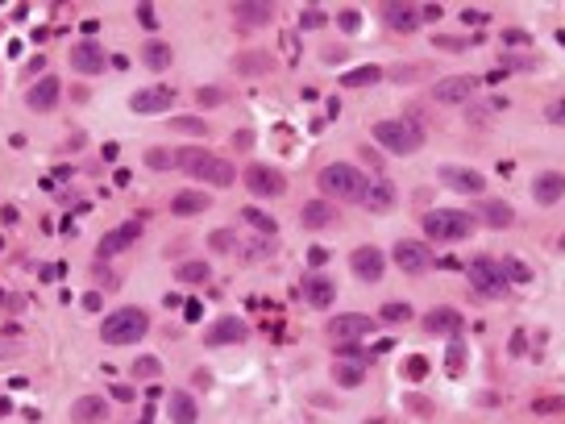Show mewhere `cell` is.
Segmentation results:
<instances>
[{"label":"cell","mask_w":565,"mask_h":424,"mask_svg":"<svg viewBox=\"0 0 565 424\" xmlns=\"http://www.w3.org/2000/svg\"><path fill=\"white\" fill-rule=\"evenodd\" d=\"M141 58H146V67H150V71H166V67H171V58H175V50H171L162 37H150V42H146V50H141Z\"/></svg>","instance_id":"30"},{"label":"cell","mask_w":565,"mask_h":424,"mask_svg":"<svg viewBox=\"0 0 565 424\" xmlns=\"http://www.w3.org/2000/svg\"><path fill=\"white\" fill-rule=\"evenodd\" d=\"M175 129H179V133H195V137L208 133V125H204L200 117H175Z\"/></svg>","instance_id":"42"},{"label":"cell","mask_w":565,"mask_h":424,"mask_svg":"<svg viewBox=\"0 0 565 424\" xmlns=\"http://www.w3.org/2000/svg\"><path fill=\"white\" fill-rule=\"evenodd\" d=\"M478 87H483V83H478L474 75H449V79H437V83H433V100H437V104H466Z\"/></svg>","instance_id":"9"},{"label":"cell","mask_w":565,"mask_h":424,"mask_svg":"<svg viewBox=\"0 0 565 424\" xmlns=\"http://www.w3.org/2000/svg\"><path fill=\"white\" fill-rule=\"evenodd\" d=\"M470 283H474V291H483L487 300L507 296V279H503V266H499L495 258H474V262H470Z\"/></svg>","instance_id":"6"},{"label":"cell","mask_w":565,"mask_h":424,"mask_svg":"<svg viewBox=\"0 0 565 424\" xmlns=\"http://www.w3.org/2000/svg\"><path fill=\"white\" fill-rule=\"evenodd\" d=\"M96 279H100V283H104V287H116V283H121V279H112V275H108V266H104V262H100V266H96Z\"/></svg>","instance_id":"51"},{"label":"cell","mask_w":565,"mask_h":424,"mask_svg":"<svg viewBox=\"0 0 565 424\" xmlns=\"http://www.w3.org/2000/svg\"><path fill=\"white\" fill-rule=\"evenodd\" d=\"M233 17H237V25L258 29V25H266V21L275 17V8H270V4H233Z\"/></svg>","instance_id":"29"},{"label":"cell","mask_w":565,"mask_h":424,"mask_svg":"<svg viewBox=\"0 0 565 424\" xmlns=\"http://www.w3.org/2000/svg\"><path fill=\"white\" fill-rule=\"evenodd\" d=\"M433 250L424 241H395V266L403 275H428L433 271Z\"/></svg>","instance_id":"8"},{"label":"cell","mask_w":565,"mask_h":424,"mask_svg":"<svg viewBox=\"0 0 565 424\" xmlns=\"http://www.w3.org/2000/svg\"><path fill=\"white\" fill-rule=\"evenodd\" d=\"M71 67H75L79 75H104L108 54L100 50V42H96V37H83V42H75V46H71Z\"/></svg>","instance_id":"10"},{"label":"cell","mask_w":565,"mask_h":424,"mask_svg":"<svg viewBox=\"0 0 565 424\" xmlns=\"http://www.w3.org/2000/svg\"><path fill=\"white\" fill-rule=\"evenodd\" d=\"M83 308H87V312H100V291H87V296H83Z\"/></svg>","instance_id":"52"},{"label":"cell","mask_w":565,"mask_h":424,"mask_svg":"<svg viewBox=\"0 0 565 424\" xmlns=\"http://www.w3.org/2000/svg\"><path fill=\"white\" fill-rule=\"evenodd\" d=\"M474 221H483V225H491V229H507V225L516 221V208H512L507 200H483Z\"/></svg>","instance_id":"22"},{"label":"cell","mask_w":565,"mask_h":424,"mask_svg":"<svg viewBox=\"0 0 565 424\" xmlns=\"http://www.w3.org/2000/svg\"><path fill=\"white\" fill-rule=\"evenodd\" d=\"M387 71L366 62V67H354V71H341V87H370V83H383Z\"/></svg>","instance_id":"27"},{"label":"cell","mask_w":565,"mask_h":424,"mask_svg":"<svg viewBox=\"0 0 565 424\" xmlns=\"http://www.w3.org/2000/svg\"><path fill=\"white\" fill-rule=\"evenodd\" d=\"M349 271H354L362 283H379L383 271H387V258H383L379 246H358V250L349 254Z\"/></svg>","instance_id":"12"},{"label":"cell","mask_w":565,"mask_h":424,"mask_svg":"<svg viewBox=\"0 0 565 424\" xmlns=\"http://www.w3.org/2000/svg\"><path fill=\"white\" fill-rule=\"evenodd\" d=\"M557 408H562L557 400H541V404H537V412H557Z\"/></svg>","instance_id":"55"},{"label":"cell","mask_w":565,"mask_h":424,"mask_svg":"<svg viewBox=\"0 0 565 424\" xmlns=\"http://www.w3.org/2000/svg\"><path fill=\"white\" fill-rule=\"evenodd\" d=\"M362 379H366V366H362L358 358L333 366V383H337V387H362Z\"/></svg>","instance_id":"33"},{"label":"cell","mask_w":565,"mask_h":424,"mask_svg":"<svg viewBox=\"0 0 565 424\" xmlns=\"http://www.w3.org/2000/svg\"><path fill=\"white\" fill-rule=\"evenodd\" d=\"M175 104V92L171 87H137L133 96H129V108L137 112V117H158V112H166Z\"/></svg>","instance_id":"14"},{"label":"cell","mask_w":565,"mask_h":424,"mask_svg":"<svg viewBox=\"0 0 565 424\" xmlns=\"http://www.w3.org/2000/svg\"><path fill=\"white\" fill-rule=\"evenodd\" d=\"M275 250H279V241H275V237H262V241H250L241 254H245V258H270Z\"/></svg>","instance_id":"40"},{"label":"cell","mask_w":565,"mask_h":424,"mask_svg":"<svg viewBox=\"0 0 565 424\" xmlns=\"http://www.w3.org/2000/svg\"><path fill=\"white\" fill-rule=\"evenodd\" d=\"M71 421L75 424H104L108 421V400H104V396H79L75 408H71Z\"/></svg>","instance_id":"21"},{"label":"cell","mask_w":565,"mask_h":424,"mask_svg":"<svg viewBox=\"0 0 565 424\" xmlns=\"http://www.w3.org/2000/svg\"><path fill=\"white\" fill-rule=\"evenodd\" d=\"M337 300V287H333V279H324V275H312L308 279V304L312 308H329Z\"/></svg>","instance_id":"31"},{"label":"cell","mask_w":565,"mask_h":424,"mask_svg":"<svg viewBox=\"0 0 565 424\" xmlns=\"http://www.w3.org/2000/svg\"><path fill=\"white\" fill-rule=\"evenodd\" d=\"M58 96H62L58 75H42V79H33V87L25 92V108H29V112H50V108H58Z\"/></svg>","instance_id":"13"},{"label":"cell","mask_w":565,"mask_h":424,"mask_svg":"<svg viewBox=\"0 0 565 424\" xmlns=\"http://www.w3.org/2000/svg\"><path fill=\"white\" fill-rule=\"evenodd\" d=\"M208 246H212L216 254H229V250H233V233H229V229H216V233H208Z\"/></svg>","instance_id":"43"},{"label":"cell","mask_w":565,"mask_h":424,"mask_svg":"<svg viewBox=\"0 0 565 424\" xmlns=\"http://www.w3.org/2000/svg\"><path fill=\"white\" fill-rule=\"evenodd\" d=\"M545 121H549V125H565V96H562V100H553V104L545 108Z\"/></svg>","instance_id":"45"},{"label":"cell","mask_w":565,"mask_h":424,"mask_svg":"<svg viewBox=\"0 0 565 424\" xmlns=\"http://www.w3.org/2000/svg\"><path fill=\"white\" fill-rule=\"evenodd\" d=\"M383 321H391V325H403V321H412V308H408L403 300H391V304H383Z\"/></svg>","instance_id":"39"},{"label":"cell","mask_w":565,"mask_h":424,"mask_svg":"<svg viewBox=\"0 0 565 424\" xmlns=\"http://www.w3.org/2000/svg\"><path fill=\"white\" fill-rule=\"evenodd\" d=\"M137 237H141V221H125V225L108 229V233H104V241H100V262H104V258H112V254H121V250H129Z\"/></svg>","instance_id":"18"},{"label":"cell","mask_w":565,"mask_h":424,"mask_svg":"<svg viewBox=\"0 0 565 424\" xmlns=\"http://www.w3.org/2000/svg\"><path fill=\"white\" fill-rule=\"evenodd\" d=\"M245 187H250L254 196H283V192H287V179H283V171H275V167H266V162H250Z\"/></svg>","instance_id":"11"},{"label":"cell","mask_w":565,"mask_h":424,"mask_svg":"<svg viewBox=\"0 0 565 424\" xmlns=\"http://www.w3.org/2000/svg\"><path fill=\"white\" fill-rule=\"evenodd\" d=\"M195 100H200V108H216V104H225V100H229V92H225V87L204 83V87L195 92Z\"/></svg>","instance_id":"36"},{"label":"cell","mask_w":565,"mask_h":424,"mask_svg":"<svg viewBox=\"0 0 565 424\" xmlns=\"http://www.w3.org/2000/svg\"><path fill=\"white\" fill-rule=\"evenodd\" d=\"M141 424H150V421H141Z\"/></svg>","instance_id":"56"},{"label":"cell","mask_w":565,"mask_h":424,"mask_svg":"<svg viewBox=\"0 0 565 424\" xmlns=\"http://www.w3.org/2000/svg\"><path fill=\"white\" fill-rule=\"evenodd\" d=\"M499 266H503V279H507V283H512V279H516V283H528V279H532V271H528L520 258H503Z\"/></svg>","instance_id":"37"},{"label":"cell","mask_w":565,"mask_h":424,"mask_svg":"<svg viewBox=\"0 0 565 424\" xmlns=\"http://www.w3.org/2000/svg\"><path fill=\"white\" fill-rule=\"evenodd\" d=\"M341 29H345V33L358 29V12H341Z\"/></svg>","instance_id":"53"},{"label":"cell","mask_w":565,"mask_h":424,"mask_svg":"<svg viewBox=\"0 0 565 424\" xmlns=\"http://www.w3.org/2000/svg\"><path fill=\"white\" fill-rule=\"evenodd\" d=\"M532 196H537V204H557L565 196V175L562 171H541L537 179H532Z\"/></svg>","instance_id":"20"},{"label":"cell","mask_w":565,"mask_h":424,"mask_svg":"<svg viewBox=\"0 0 565 424\" xmlns=\"http://www.w3.org/2000/svg\"><path fill=\"white\" fill-rule=\"evenodd\" d=\"M299 221H304L308 229H329V225H337V208L324 204V200H312V204L299 208Z\"/></svg>","instance_id":"26"},{"label":"cell","mask_w":565,"mask_h":424,"mask_svg":"<svg viewBox=\"0 0 565 424\" xmlns=\"http://www.w3.org/2000/svg\"><path fill=\"white\" fill-rule=\"evenodd\" d=\"M250 337V329H245V321L241 316H220V321H212V329H208V346H237V341H245Z\"/></svg>","instance_id":"19"},{"label":"cell","mask_w":565,"mask_h":424,"mask_svg":"<svg viewBox=\"0 0 565 424\" xmlns=\"http://www.w3.org/2000/svg\"><path fill=\"white\" fill-rule=\"evenodd\" d=\"M112 400H116V404H133V387H125V383L112 387Z\"/></svg>","instance_id":"50"},{"label":"cell","mask_w":565,"mask_h":424,"mask_svg":"<svg viewBox=\"0 0 565 424\" xmlns=\"http://www.w3.org/2000/svg\"><path fill=\"white\" fill-rule=\"evenodd\" d=\"M324 21H329V17H324L320 8H304V12H299V25H304V29H320Z\"/></svg>","instance_id":"44"},{"label":"cell","mask_w":565,"mask_h":424,"mask_svg":"<svg viewBox=\"0 0 565 424\" xmlns=\"http://www.w3.org/2000/svg\"><path fill=\"white\" fill-rule=\"evenodd\" d=\"M175 167H179L183 175H191V179L212 183V187H233V183H237V167H233L229 158L204 150V146H183V150H175Z\"/></svg>","instance_id":"1"},{"label":"cell","mask_w":565,"mask_h":424,"mask_svg":"<svg viewBox=\"0 0 565 424\" xmlns=\"http://www.w3.org/2000/svg\"><path fill=\"white\" fill-rule=\"evenodd\" d=\"M474 217L470 212H462V208H433V212H424V233L428 237H437V241H466V237H474Z\"/></svg>","instance_id":"4"},{"label":"cell","mask_w":565,"mask_h":424,"mask_svg":"<svg viewBox=\"0 0 565 424\" xmlns=\"http://www.w3.org/2000/svg\"><path fill=\"white\" fill-rule=\"evenodd\" d=\"M150 333V316L141 308H116L112 316H104L100 325V341L104 346H133Z\"/></svg>","instance_id":"3"},{"label":"cell","mask_w":565,"mask_h":424,"mask_svg":"<svg viewBox=\"0 0 565 424\" xmlns=\"http://www.w3.org/2000/svg\"><path fill=\"white\" fill-rule=\"evenodd\" d=\"M162 375V362L158 358H137L133 362V379H158Z\"/></svg>","instance_id":"41"},{"label":"cell","mask_w":565,"mask_h":424,"mask_svg":"<svg viewBox=\"0 0 565 424\" xmlns=\"http://www.w3.org/2000/svg\"><path fill=\"white\" fill-rule=\"evenodd\" d=\"M403 371H408V379H424V375H428V362H424V358H408Z\"/></svg>","instance_id":"46"},{"label":"cell","mask_w":565,"mask_h":424,"mask_svg":"<svg viewBox=\"0 0 565 424\" xmlns=\"http://www.w3.org/2000/svg\"><path fill=\"white\" fill-rule=\"evenodd\" d=\"M208 208V196L204 192H195V187H187V192H175L171 196V212L175 217H200Z\"/></svg>","instance_id":"25"},{"label":"cell","mask_w":565,"mask_h":424,"mask_svg":"<svg viewBox=\"0 0 565 424\" xmlns=\"http://www.w3.org/2000/svg\"><path fill=\"white\" fill-rule=\"evenodd\" d=\"M366 187H370V179H366V171H358L354 162H329V167L320 171V192L333 196V200L362 204V200H366Z\"/></svg>","instance_id":"2"},{"label":"cell","mask_w":565,"mask_h":424,"mask_svg":"<svg viewBox=\"0 0 565 424\" xmlns=\"http://www.w3.org/2000/svg\"><path fill=\"white\" fill-rule=\"evenodd\" d=\"M233 146H237V150H250V146H254V133H250V129H237V133H233Z\"/></svg>","instance_id":"48"},{"label":"cell","mask_w":565,"mask_h":424,"mask_svg":"<svg viewBox=\"0 0 565 424\" xmlns=\"http://www.w3.org/2000/svg\"><path fill=\"white\" fill-rule=\"evenodd\" d=\"M233 71H241V75H270L275 71V54H266V50H241L233 58Z\"/></svg>","instance_id":"23"},{"label":"cell","mask_w":565,"mask_h":424,"mask_svg":"<svg viewBox=\"0 0 565 424\" xmlns=\"http://www.w3.org/2000/svg\"><path fill=\"white\" fill-rule=\"evenodd\" d=\"M462 329H466V321H462V312L458 308H433L428 316H424V333H433V337H462Z\"/></svg>","instance_id":"16"},{"label":"cell","mask_w":565,"mask_h":424,"mask_svg":"<svg viewBox=\"0 0 565 424\" xmlns=\"http://www.w3.org/2000/svg\"><path fill=\"white\" fill-rule=\"evenodd\" d=\"M374 142L383 150H391V154H416L424 146V133L412 121H379L374 125Z\"/></svg>","instance_id":"5"},{"label":"cell","mask_w":565,"mask_h":424,"mask_svg":"<svg viewBox=\"0 0 565 424\" xmlns=\"http://www.w3.org/2000/svg\"><path fill=\"white\" fill-rule=\"evenodd\" d=\"M437 179H441L449 192H462V196H483V187H487L483 171H470V167H441Z\"/></svg>","instance_id":"15"},{"label":"cell","mask_w":565,"mask_h":424,"mask_svg":"<svg viewBox=\"0 0 565 424\" xmlns=\"http://www.w3.org/2000/svg\"><path fill=\"white\" fill-rule=\"evenodd\" d=\"M137 21H141L146 29H154V25H158V17H154V8H150V4H137Z\"/></svg>","instance_id":"47"},{"label":"cell","mask_w":565,"mask_h":424,"mask_svg":"<svg viewBox=\"0 0 565 424\" xmlns=\"http://www.w3.org/2000/svg\"><path fill=\"white\" fill-rule=\"evenodd\" d=\"M445 366H449V375H462V371H466V346H462V341H449Z\"/></svg>","instance_id":"38"},{"label":"cell","mask_w":565,"mask_h":424,"mask_svg":"<svg viewBox=\"0 0 565 424\" xmlns=\"http://www.w3.org/2000/svg\"><path fill=\"white\" fill-rule=\"evenodd\" d=\"M324 258H329L324 250H312V254H308V262H312V266H324Z\"/></svg>","instance_id":"54"},{"label":"cell","mask_w":565,"mask_h":424,"mask_svg":"<svg viewBox=\"0 0 565 424\" xmlns=\"http://www.w3.org/2000/svg\"><path fill=\"white\" fill-rule=\"evenodd\" d=\"M241 217H245V225H254L262 237H275L279 233V225H275V217H266L262 208H241Z\"/></svg>","instance_id":"34"},{"label":"cell","mask_w":565,"mask_h":424,"mask_svg":"<svg viewBox=\"0 0 565 424\" xmlns=\"http://www.w3.org/2000/svg\"><path fill=\"white\" fill-rule=\"evenodd\" d=\"M370 329H374V321H370V316H362V312H341V316H333V321L324 325V333H329L337 346H345V341H349V346H358Z\"/></svg>","instance_id":"7"},{"label":"cell","mask_w":565,"mask_h":424,"mask_svg":"<svg viewBox=\"0 0 565 424\" xmlns=\"http://www.w3.org/2000/svg\"><path fill=\"white\" fill-rule=\"evenodd\" d=\"M146 167H150V171H171V167H175V150H162V146L146 150Z\"/></svg>","instance_id":"35"},{"label":"cell","mask_w":565,"mask_h":424,"mask_svg":"<svg viewBox=\"0 0 565 424\" xmlns=\"http://www.w3.org/2000/svg\"><path fill=\"white\" fill-rule=\"evenodd\" d=\"M503 42H507V46H524V42H528V33H524V29H507V33H503Z\"/></svg>","instance_id":"49"},{"label":"cell","mask_w":565,"mask_h":424,"mask_svg":"<svg viewBox=\"0 0 565 424\" xmlns=\"http://www.w3.org/2000/svg\"><path fill=\"white\" fill-rule=\"evenodd\" d=\"M362 204H366L370 212H391V208H395V183H391V179H370Z\"/></svg>","instance_id":"24"},{"label":"cell","mask_w":565,"mask_h":424,"mask_svg":"<svg viewBox=\"0 0 565 424\" xmlns=\"http://www.w3.org/2000/svg\"><path fill=\"white\" fill-rule=\"evenodd\" d=\"M383 21L391 25V29H399V33H416L420 29V8L416 4H408V0H391V4H383Z\"/></svg>","instance_id":"17"},{"label":"cell","mask_w":565,"mask_h":424,"mask_svg":"<svg viewBox=\"0 0 565 424\" xmlns=\"http://www.w3.org/2000/svg\"><path fill=\"white\" fill-rule=\"evenodd\" d=\"M171 421L175 424H195L200 421V408H195V400L191 396H183V391H171Z\"/></svg>","instance_id":"28"},{"label":"cell","mask_w":565,"mask_h":424,"mask_svg":"<svg viewBox=\"0 0 565 424\" xmlns=\"http://www.w3.org/2000/svg\"><path fill=\"white\" fill-rule=\"evenodd\" d=\"M208 262H200V258H187V262H179L175 266V279L179 283H187V287H200V283H208Z\"/></svg>","instance_id":"32"}]
</instances>
